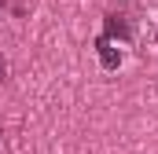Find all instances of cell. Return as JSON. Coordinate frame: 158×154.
I'll list each match as a JSON object with an SVG mask.
<instances>
[{
    "label": "cell",
    "instance_id": "cell-1",
    "mask_svg": "<svg viewBox=\"0 0 158 154\" xmlns=\"http://www.w3.org/2000/svg\"><path fill=\"white\" fill-rule=\"evenodd\" d=\"M103 37L107 40H132V26L125 15H107L103 18Z\"/></svg>",
    "mask_w": 158,
    "mask_h": 154
},
{
    "label": "cell",
    "instance_id": "cell-2",
    "mask_svg": "<svg viewBox=\"0 0 158 154\" xmlns=\"http://www.w3.org/2000/svg\"><path fill=\"white\" fill-rule=\"evenodd\" d=\"M96 51H99V63H103V70H118L121 66V51L110 44L107 37H99L96 40Z\"/></svg>",
    "mask_w": 158,
    "mask_h": 154
},
{
    "label": "cell",
    "instance_id": "cell-3",
    "mask_svg": "<svg viewBox=\"0 0 158 154\" xmlns=\"http://www.w3.org/2000/svg\"><path fill=\"white\" fill-rule=\"evenodd\" d=\"M7 81V63H4V55H0V84Z\"/></svg>",
    "mask_w": 158,
    "mask_h": 154
}]
</instances>
